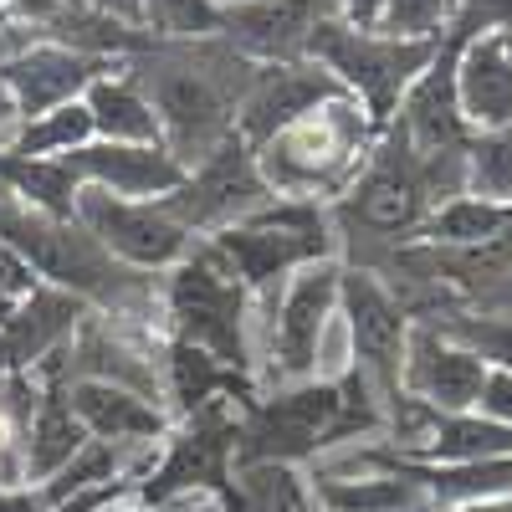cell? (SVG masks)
<instances>
[{
	"instance_id": "cell-33",
	"label": "cell",
	"mask_w": 512,
	"mask_h": 512,
	"mask_svg": "<svg viewBox=\"0 0 512 512\" xmlns=\"http://www.w3.org/2000/svg\"><path fill=\"white\" fill-rule=\"evenodd\" d=\"M0 512H52L47 487H0Z\"/></svg>"
},
{
	"instance_id": "cell-29",
	"label": "cell",
	"mask_w": 512,
	"mask_h": 512,
	"mask_svg": "<svg viewBox=\"0 0 512 512\" xmlns=\"http://www.w3.org/2000/svg\"><path fill=\"white\" fill-rule=\"evenodd\" d=\"M451 31H456L461 41L487 36V31L507 36V31H512V0H456V21H451Z\"/></svg>"
},
{
	"instance_id": "cell-34",
	"label": "cell",
	"mask_w": 512,
	"mask_h": 512,
	"mask_svg": "<svg viewBox=\"0 0 512 512\" xmlns=\"http://www.w3.org/2000/svg\"><path fill=\"white\" fill-rule=\"evenodd\" d=\"M82 6H93V11L123 21V26H139L144 31V0H82Z\"/></svg>"
},
{
	"instance_id": "cell-13",
	"label": "cell",
	"mask_w": 512,
	"mask_h": 512,
	"mask_svg": "<svg viewBox=\"0 0 512 512\" xmlns=\"http://www.w3.org/2000/svg\"><path fill=\"white\" fill-rule=\"evenodd\" d=\"M487 384V359L456 344L451 333L415 323L410 344H405V369H400V390L420 405H431L436 415H466L477 410V395Z\"/></svg>"
},
{
	"instance_id": "cell-37",
	"label": "cell",
	"mask_w": 512,
	"mask_h": 512,
	"mask_svg": "<svg viewBox=\"0 0 512 512\" xmlns=\"http://www.w3.org/2000/svg\"><path fill=\"white\" fill-rule=\"evenodd\" d=\"M159 512H226L216 497H205V492H190V497H175V502H164Z\"/></svg>"
},
{
	"instance_id": "cell-2",
	"label": "cell",
	"mask_w": 512,
	"mask_h": 512,
	"mask_svg": "<svg viewBox=\"0 0 512 512\" xmlns=\"http://www.w3.org/2000/svg\"><path fill=\"white\" fill-rule=\"evenodd\" d=\"M374 139L379 134H374L369 113L344 93V98H328L323 108L303 113L297 123H287L282 134H272L256 149V169H262V180L277 200L333 205L364 169Z\"/></svg>"
},
{
	"instance_id": "cell-27",
	"label": "cell",
	"mask_w": 512,
	"mask_h": 512,
	"mask_svg": "<svg viewBox=\"0 0 512 512\" xmlns=\"http://www.w3.org/2000/svg\"><path fill=\"white\" fill-rule=\"evenodd\" d=\"M441 333H451L456 344H466L472 354L487 359V369H507L512 374V313H497V318H472V313H451L441 323H431Z\"/></svg>"
},
{
	"instance_id": "cell-3",
	"label": "cell",
	"mask_w": 512,
	"mask_h": 512,
	"mask_svg": "<svg viewBox=\"0 0 512 512\" xmlns=\"http://www.w3.org/2000/svg\"><path fill=\"white\" fill-rule=\"evenodd\" d=\"M159 323L164 338L190 344L221 369L251 379V292L210 241H195L159 277Z\"/></svg>"
},
{
	"instance_id": "cell-25",
	"label": "cell",
	"mask_w": 512,
	"mask_h": 512,
	"mask_svg": "<svg viewBox=\"0 0 512 512\" xmlns=\"http://www.w3.org/2000/svg\"><path fill=\"white\" fill-rule=\"evenodd\" d=\"M461 190L482 195V200H497V205H512V123L472 134V144H466Z\"/></svg>"
},
{
	"instance_id": "cell-43",
	"label": "cell",
	"mask_w": 512,
	"mask_h": 512,
	"mask_svg": "<svg viewBox=\"0 0 512 512\" xmlns=\"http://www.w3.org/2000/svg\"><path fill=\"white\" fill-rule=\"evenodd\" d=\"M297 512H313V507H308V502H303V507H297Z\"/></svg>"
},
{
	"instance_id": "cell-6",
	"label": "cell",
	"mask_w": 512,
	"mask_h": 512,
	"mask_svg": "<svg viewBox=\"0 0 512 512\" xmlns=\"http://www.w3.org/2000/svg\"><path fill=\"white\" fill-rule=\"evenodd\" d=\"M441 41H400V36H384V31H354L344 21H328L308 57L323 62L338 88H344L374 123V134H384V123L395 118L400 98L410 93V82L431 67Z\"/></svg>"
},
{
	"instance_id": "cell-17",
	"label": "cell",
	"mask_w": 512,
	"mask_h": 512,
	"mask_svg": "<svg viewBox=\"0 0 512 512\" xmlns=\"http://www.w3.org/2000/svg\"><path fill=\"white\" fill-rule=\"evenodd\" d=\"M67 400L72 415L82 420L88 441L103 446H123V451H159L164 436L175 431L164 405L123 390V384H103V379H67Z\"/></svg>"
},
{
	"instance_id": "cell-28",
	"label": "cell",
	"mask_w": 512,
	"mask_h": 512,
	"mask_svg": "<svg viewBox=\"0 0 512 512\" xmlns=\"http://www.w3.org/2000/svg\"><path fill=\"white\" fill-rule=\"evenodd\" d=\"M456 21V0H384L379 31L400 41H441Z\"/></svg>"
},
{
	"instance_id": "cell-15",
	"label": "cell",
	"mask_w": 512,
	"mask_h": 512,
	"mask_svg": "<svg viewBox=\"0 0 512 512\" xmlns=\"http://www.w3.org/2000/svg\"><path fill=\"white\" fill-rule=\"evenodd\" d=\"M62 164L77 180V190L93 185V190H108L123 200H164L185 180V164L164 144H103V139H93V144L62 154Z\"/></svg>"
},
{
	"instance_id": "cell-19",
	"label": "cell",
	"mask_w": 512,
	"mask_h": 512,
	"mask_svg": "<svg viewBox=\"0 0 512 512\" xmlns=\"http://www.w3.org/2000/svg\"><path fill=\"white\" fill-rule=\"evenodd\" d=\"M456 108L472 134L512 123V57L497 31L472 36L456 52Z\"/></svg>"
},
{
	"instance_id": "cell-36",
	"label": "cell",
	"mask_w": 512,
	"mask_h": 512,
	"mask_svg": "<svg viewBox=\"0 0 512 512\" xmlns=\"http://www.w3.org/2000/svg\"><path fill=\"white\" fill-rule=\"evenodd\" d=\"M16 128H21L16 98L6 93V82H0V149H11V139H16Z\"/></svg>"
},
{
	"instance_id": "cell-24",
	"label": "cell",
	"mask_w": 512,
	"mask_h": 512,
	"mask_svg": "<svg viewBox=\"0 0 512 512\" xmlns=\"http://www.w3.org/2000/svg\"><path fill=\"white\" fill-rule=\"evenodd\" d=\"M82 144H93V118L82 103H67V108H52L41 118H26L11 139V154L21 159H62Z\"/></svg>"
},
{
	"instance_id": "cell-16",
	"label": "cell",
	"mask_w": 512,
	"mask_h": 512,
	"mask_svg": "<svg viewBox=\"0 0 512 512\" xmlns=\"http://www.w3.org/2000/svg\"><path fill=\"white\" fill-rule=\"evenodd\" d=\"M108 67H113L108 57L72 52V47H57V41H36V47H26L21 57H11L0 67V82H6V93L16 98V113L26 123V118H41L52 108L82 103V93H88Z\"/></svg>"
},
{
	"instance_id": "cell-26",
	"label": "cell",
	"mask_w": 512,
	"mask_h": 512,
	"mask_svg": "<svg viewBox=\"0 0 512 512\" xmlns=\"http://www.w3.org/2000/svg\"><path fill=\"white\" fill-rule=\"evenodd\" d=\"M144 36L210 41V36H221V6L216 0H144Z\"/></svg>"
},
{
	"instance_id": "cell-11",
	"label": "cell",
	"mask_w": 512,
	"mask_h": 512,
	"mask_svg": "<svg viewBox=\"0 0 512 512\" xmlns=\"http://www.w3.org/2000/svg\"><path fill=\"white\" fill-rule=\"evenodd\" d=\"M328 21H344V0H236L221 6V41L246 62H303Z\"/></svg>"
},
{
	"instance_id": "cell-39",
	"label": "cell",
	"mask_w": 512,
	"mask_h": 512,
	"mask_svg": "<svg viewBox=\"0 0 512 512\" xmlns=\"http://www.w3.org/2000/svg\"><path fill=\"white\" fill-rule=\"evenodd\" d=\"M16 303H21V297H16V292H6V287H0V323H6V318L16 313Z\"/></svg>"
},
{
	"instance_id": "cell-8",
	"label": "cell",
	"mask_w": 512,
	"mask_h": 512,
	"mask_svg": "<svg viewBox=\"0 0 512 512\" xmlns=\"http://www.w3.org/2000/svg\"><path fill=\"white\" fill-rule=\"evenodd\" d=\"M338 318H344V333H349L354 374H364L369 390L390 410L405 395L400 369H405V344H410L415 318L405 313L395 287L369 267H344V277H338Z\"/></svg>"
},
{
	"instance_id": "cell-41",
	"label": "cell",
	"mask_w": 512,
	"mask_h": 512,
	"mask_svg": "<svg viewBox=\"0 0 512 512\" xmlns=\"http://www.w3.org/2000/svg\"><path fill=\"white\" fill-rule=\"evenodd\" d=\"M502 41H507V57H512V31H507V36H502Z\"/></svg>"
},
{
	"instance_id": "cell-1",
	"label": "cell",
	"mask_w": 512,
	"mask_h": 512,
	"mask_svg": "<svg viewBox=\"0 0 512 512\" xmlns=\"http://www.w3.org/2000/svg\"><path fill=\"white\" fill-rule=\"evenodd\" d=\"M128 77L144 88L159 139L185 169L210 159L236 134V108L251 82V62L231 52L221 36L210 41H144L134 57H123Z\"/></svg>"
},
{
	"instance_id": "cell-42",
	"label": "cell",
	"mask_w": 512,
	"mask_h": 512,
	"mask_svg": "<svg viewBox=\"0 0 512 512\" xmlns=\"http://www.w3.org/2000/svg\"><path fill=\"white\" fill-rule=\"evenodd\" d=\"M216 6H236V0H216Z\"/></svg>"
},
{
	"instance_id": "cell-35",
	"label": "cell",
	"mask_w": 512,
	"mask_h": 512,
	"mask_svg": "<svg viewBox=\"0 0 512 512\" xmlns=\"http://www.w3.org/2000/svg\"><path fill=\"white\" fill-rule=\"evenodd\" d=\"M379 16H384V0H344V26L354 31H379Z\"/></svg>"
},
{
	"instance_id": "cell-20",
	"label": "cell",
	"mask_w": 512,
	"mask_h": 512,
	"mask_svg": "<svg viewBox=\"0 0 512 512\" xmlns=\"http://www.w3.org/2000/svg\"><path fill=\"white\" fill-rule=\"evenodd\" d=\"M82 108L93 118V139H103V144H164L159 118H154L144 88L128 77L123 62H113L93 88L82 93Z\"/></svg>"
},
{
	"instance_id": "cell-21",
	"label": "cell",
	"mask_w": 512,
	"mask_h": 512,
	"mask_svg": "<svg viewBox=\"0 0 512 512\" xmlns=\"http://www.w3.org/2000/svg\"><path fill=\"white\" fill-rule=\"evenodd\" d=\"M313 512H431L425 492L405 477H318L303 472Z\"/></svg>"
},
{
	"instance_id": "cell-14",
	"label": "cell",
	"mask_w": 512,
	"mask_h": 512,
	"mask_svg": "<svg viewBox=\"0 0 512 512\" xmlns=\"http://www.w3.org/2000/svg\"><path fill=\"white\" fill-rule=\"evenodd\" d=\"M93 313L88 297H77L57 282H36L16 313L0 323V374H36L52 354L72 344L77 323Z\"/></svg>"
},
{
	"instance_id": "cell-10",
	"label": "cell",
	"mask_w": 512,
	"mask_h": 512,
	"mask_svg": "<svg viewBox=\"0 0 512 512\" xmlns=\"http://www.w3.org/2000/svg\"><path fill=\"white\" fill-rule=\"evenodd\" d=\"M267 200H277L262 180V169H256V149L231 134L210 159H200L195 169H185L180 190L164 195V210L175 216L195 241L216 236L236 221H246L251 210H262Z\"/></svg>"
},
{
	"instance_id": "cell-7",
	"label": "cell",
	"mask_w": 512,
	"mask_h": 512,
	"mask_svg": "<svg viewBox=\"0 0 512 512\" xmlns=\"http://www.w3.org/2000/svg\"><path fill=\"white\" fill-rule=\"evenodd\" d=\"M333 420H338V384L308 379V384H282V390H256L236 420V466L272 461L308 472L333 446Z\"/></svg>"
},
{
	"instance_id": "cell-44",
	"label": "cell",
	"mask_w": 512,
	"mask_h": 512,
	"mask_svg": "<svg viewBox=\"0 0 512 512\" xmlns=\"http://www.w3.org/2000/svg\"><path fill=\"white\" fill-rule=\"evenodd\" d=\"M0 16H6V0H0Z\"/></svg>"
},
{
	"instance_id": "cell-4",
	"label": "cell",
	"mask_w": 512,
	"mask_h": 512,
	"mask_svg": "<svg viewBox=\"0 0 512 512\" xmlns=\"http://www.w3.org/2000/svg\"><path fill=\"white\" fill-rule=\"evenodd\" d=\"M338 277H344V262H318V267L292 272L277 292L251 297V384L256 390L318 379L323 338L338 323Z\"/></svg>"
},
{
	"instance_id": "cell-9",
	"label": "cell",
	"mask_w": 512,
	"mask_h": 512,
	"mask_svg": "<svg viewBox=\"0 0 512 512\" xmlns=\"http://www.w3.org/2000/svg\"><path fill=\"white\" fill-rule=\"evenodd\" d=\"M72 221L88 231L118 267L144 272V277H164L195 246V236L169 216L164 200H123V195H108V190H93V185L77 190Z\"/></svg>"
},
{
	"instance_id": "cell-18",
	"label": "cell",
	"mask_w": 512,
	"mask_h": 512,
	"mask_svg": "<svg viewBox=\"0 0 512 512\" xmlns=\"http://www.w3.org/2000/svg\"><path fill=\"white\" fill-rule=\"evenodd\" d=\"M31 379H36V405L21 420V436L16 441H21V456H26L31 487H41V482H52L82 446H88V431H82V420L72 415L62 354H52Z\"/></svg>"
},
{
	"instance_id": "cell-38",
	"label": "cell",
	"mask_w": 512,
	"mask_h": 512,
	"mask_svg": "<svg viewBox=\"0 0 512 512\" xmlns=\"http://www.w3.org/2000/svg\"><path fill=\"white\" fill-rule=\"evenodd\" d=\"M103 512H154V507H144V502H139V492H123V497H113Z\"/></svg>"
},
{
	"instance_id": "cell-40",
	"label": "cell",
	"mask_w": 512,
	"mask_h": 512,
	"mask_svg": "<svg viewBox=\"0 0 512 512\" xmlns=\"http://www.w3.org/2000/svg\"><path fill=\"white\" fill-rule=\"evenodd\" d=\"M0 425H11V415H6V405H0ZM11 431H16V425H11Z\"/></svg>"
},
{
	"instance_id": "cell-23",
	"label": "cell",
	"mask_w": 512,
	"mask_h": 512,
	"mask_svg": "<svg viewBox=\"0 0 512 512\" xmlns=\"http://www.w3.org/2000/svg\"><path fill=\"white\" fill-rule=\"evenodd\" d=\"M512 226V205H497V200H482V195H451L431 210V221L420 226L415 241L425 246H477L497 231Z\"/></svg>"
},
{
	"instance_id": "cell-30",
	"label": "cell",
	"mask_w": 512,
	"mask_h": 512,
	"mask_svg": "<svg viewBox=\"0 0 512 512\" xmlns=\"http://www.w3.org/2000/svg\"><path fill=\"white\" fill-rule=\"evenodd\" d=\"M477 415H487L497 425H512V374L507 369H487V384L477 395Z\"/></svg>"
},
{
	"instance_id": "cell-32",
	"label": "cell",
	"mask_w": 512,
	"mask_h": 512,
	"mask_svg": "<svg viewBox=\"0 0 512 512\" xmlns=\"http://www.w3.org/2000/svg\"><path fill=\"white\" fill-rule=\"evenodd\" d=\"M0 487H31L26 456H21V441H16L11 425H0Z\"/></svg>"
},
{
	"instance_id": "cell-22",
	"label": "cell",
	"mask_w": 512,
	"mask_h": 512,
	"mask_svg": "<svg viewBox=\"0 0 512 512\" xmlns=\"http://www.w3.org/2000/svg\"><path fill=\"white\" fill-rule=\"evenodd\" d=\"M415 461H492V456H512V425H497L477 410L466 415H436L431 436L415 451H400Z\"/></svg>"
},
{
	"instance_id": "cell-5",
	"label": "cell",
	"mask_w": 512,
	"mask_h": 512,
	"mask_svg": "<svg viewBox=\"0 0 512 512\" xmlns=\"http://www.w3.org/2000/svg\"><path fill=\"white\" fill-rule=\"evenodd\" d=\"M226 256V267L246 282L251 297L277 292L292 272L338 262V236L333 216L318 200H267L262 210H251L246 221L205 236Z\"/></svg>"
},
{
	"instance_id": "cell-31",
	"label": "cell",
	"mask_w": 512,
	"mask_h": 512,
	"mask_svg": "<svg viewBox=\"0 0 512 512\" xmlns=\"http://www.w3.org/2000/svg\"><path fill=\"white\" fill-rule=\"evenodd\" d=\"M36 282H41V277H36V267L26 262V256H21L11 241H0V287L16 292V297H26Z\"/></svg>"
},
{
	"instance_id": "cell-12",
	"label": "cell",
	"mask_w": 512,
	"mask_h": 512,
	"mask_svg": "<svg viewBox=\"0 0 512 512\" xmlns=\"http://www.w3.org/2000/svg\"><path fill=\"white\" fill-rule=\"evenodd\" d=\"M328 98H344L338 77L303 57V62H251V82L241 93V108H236V134L262 149L272 134H282L287 123H297L303 113L323 108Z\"/></svg>"
}]
</instances>
